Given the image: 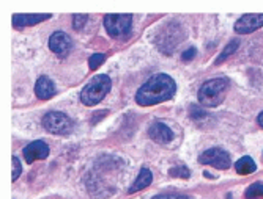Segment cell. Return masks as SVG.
I'll use <instances>...</instances> for the list:
<instances>
[{"label": "cell", "instance_id": "obj_1", "mask_svg": "<svg viewBox=\"0 0 263 199\" xmlns=\"http://www.w3.org/2000/svg\"><path fill=\"white\" fill-rule=\"evenodd\" d=\"M177 93L175 80L167 74H156L136 93V102L140 107H152L172 99Z\"/></svg>", "mask_w": 263, "mask_h": 199}, {"label": "cell", "instance_id": "obj_2", "mask_svg": "<svg viewBox=\"0 0 263 199\" xmlns=\"http://www.w3.org/2000/svg\"><path fill=\"white\" fill-rule=\"evenodd\" d=\"M229 88H230V80L226 77L206 80L199 90V94H197L199 102L206 108L218 107L226 99Z\"/></svg>", "mask_w": 263, "mask_h": 199}, {"label": "cell", "instance_id": "obj_3", "mask_svg": "<svg viewBox=\"0 0 263 199\" xmlns=\"http://www.w3.org/2000/svg\"><path fill=\"white\" fill-rule=\"evenodd\" d=\"M110 86H112V82H110L109 76H106V74H98V76H95L81 91L82 104L87 107H93V105L100 104L107 96V93L110 91Z\"/></svg>", "mask_w": 263, "mask_h": 199}, {"label": "cell", "instance_id": "obj_4", "mask_svg": "<svg viewBox=\"0 0 263 199\" xmlns=\"http://www.w3.org/2000/svg\"><path fill=\"white\" fill-rule=\"evenodd\" d=\"M183 39H184V35H183L181 27L178 24L172 22L164 26L162 30L156 35V46L161 52L172 54L175 51V47L178 46V42H181Z\"/></svg>", "mask_w": 263, "mask_h": 199}, {"label": "cell", "instance_id": "obj_5", "mask_svg": "<svg viewBox=\"0 0 263 199\" xmlns=\"http://www.w3.org/2000/svg\"><path fill=\"white\" fill-rule=\"evenodd\" d=\"M43 127L54 135H69L74 129V122L68 115L62 113V112H49L46 113L43 118Z\"/></svg>", "mask_w": 263, "mask_h": 199}, {"label": "cell", "instance_id": "obj_6", "mask_svg": "<svg viewBox=\"0 0 263 199\" xmlns=\"http://www.w3.org/2000/svg\"><path fill=\"white\" fill-rule=\"evenodd\" d=\"M104 27L112 38H125L131 33L133 16L131 14H106Z\"/></svg>", "mask_w": 263, "mask_h": 199}, {"label": "cell", "instance_id": "obj_7", "mask_svg": "<svg viewBox=\"0 0 263 199\" xmlns=\"http://www.w3.org/2000/svg\"><path fill=\"white\" fill-rule=\"evenodd\" d=\"M199 162L202 165H210L216 169H229L232 165L230 160V154L227 151H224L222 147H211L206 149L205 152H202L199 156Z\"/></svg>", "mask_w": 263, "mask_h": 199}, {"label": "cell", "instance_id": "obj_8", "mask_svg": "<svg viewBox=\"0 0 263 199\" xmlns=\"http://www.w3.org/2000/svg\"><path fill=\"white\" fill-rule=\"evenodd\" d=\"M263 27V14L255 13V14H245L240 17L235 24V32L240 35H249L258 29Z\"/></svg>", "mask_w": 263, "mask_h": 199}, {"label": "cell", "instance_id": "obj_9", "mask_svg": "<svg viewBox=\"0 0 263 199\" xmlns=\"http://www.w3.org/2000/svg\"><path fill=\"white\" fill-rule=\"evenodd\" d=\"M49 49L59 57H66L73 49V39L63 32H55L49 38Z\"/></svg>", "mask_w": 263, "mask_h": 199}, {"label": "cell", "instance_id": "obj_10", "mask_svg": "<svg viewBox=\"0 0 263 199\" xmlns=\"http://www.w3.org/2000/svg\"><path fill=\"white\" fill-rule=\"evenodd\" d=\"M22 156L27 163H33L36 160H44V159H47V156H49V146L41 140L32 141L30 144L24 147Z\"/></svg>", "mask_w": 263, "mask_h": 199}, {"label": "cell", "instance_id": "obj_11", "mask_svg": "<svg viewBox=\"0 0 263 199\" xmlns=\"http://www.w3.org/2000/svg\"><path fill=\"white\" fill-rule=\"evenodd\" d=\"M148 137L159 144H167L174 140V132L171 130V127H167V124L161 122V121H155L152 126L148 127Z\"/></svg>", "mask_w": 263, "mask_h": 199}, {"label": "cell", "instance_id": "obj_12", "mask_svg": "<svg viewBox=\"0 0 263 199\" xmlns=\"http://www.w3.org/2000/svg\"><path fill=\"white\" fill-rule=\"evenodd\" d=\"M35 94H36V97L44 99V101H46V99H51L55 94V85H54V82L49 77H47V76H41L36 80Z\"/></svg>", "mask_w": 263, "mask_h": 199}, {"label": "cell", "instance_id": "obj_13", "mask_svg": "<svg viewBox=\"0 0 263 199\" xmlns=\"http://www.w3.org/2000/svg\"><path fill=\"white\" fill-rule=\"evenodd\" d=\"M51 14H14L13 24L14 27H27V26H36V24L51 19Z\"/></svg>", "mask_w": 263, "mask_h": 199}, {"label": "cell", "instance_id": "obj_14", "mask_svg": "<svg viewBox=\"0 0 263 199\" xmlns=\"http://www.w3.org/2000/svg\"><path fill=\"white\" fill-rule=\"evenodd\" d=\"M152 181H153V174H152V171L147 169V168H142L140 172H139V176H137V179H136V181L133 182V185L129 187L128 193L133 194V193H137V191H140V190H143V188H147V187L152 184Z\"/></svg>", "mask_w": 263, "mask_h": 199}, {"label": "cell", "instance_id": "obj_15", "mask_svg": "<svg viewBox=\"0 0 263 199\" xmlns=\"http://www.w3.org/2000/svg\"><path fill=\"white\" fill-rule=\"evenodd\" d=\"M235 169H236L238 174H245V176H248V174L255 172L257 165H255V162L252 160V157L245 156V157H241L240 160H238V162L235 163Z\"/></svg>", "mask_w": 263, "mask_h": 199}, {"label": "cell", "instance_id": "obj_16", "mask_svg": "<svg viewBox=\"0 0 263 199\" xmlns=\"http://www.w3.org/2000/svg\"><path fill=\"white\" fill-rule=\"evenodd\" d=\"M238 46H240V41L238 39H233V41H230L227 46H226V49L222 51V54L218 57V60H216V64H221L229 55H232V54H235L236 52V49H238Z\"/></svg>", "mask_w": 263, "mask_h": 199}, {"label": "cell", "instance_id": "obj_17", "mask_svg": "<svg viewBox=\"0 0 263 199\" xmlns=\"http://www.w3.org/2000/svg\"><path fill=\"white\" fill-rule=\"evenodd\" d=\"M263 197V184L255 182L246 190V199H258Z\"/></svg>", "mask_w": 263, "mask_h": 199}, {"label": "cell", "instance_id": "obj_18", "mask_svg": "<svg viewBox=\"0 0 263 199\" xmlns=\"http://www.w3.org/2000/svg\"><path fill=\"white\" fill-rule=\"evenodd\" d=\"M106 61V55H103V54H95V55H91L90 57V60H88V66H90V69L91 71H97L103 63Z\"/></svg>", "mask_w": 263, "mask_h": 199}, {"label": "cell", "instance_id": "obj_19", "mask_svg": "<svg viewBox=\"0 0 263 199\" xmlns=\"http://www.w3.org/2000/svg\"><path fill=\"white\" fill-rule=\"evenodd\" d=\"M11 165H13V176H11V181L16 182V179H19L21 172H22V166H21V162L16 156H13L11 159Z\"/></svg>", "mask_w": 263, "mask_h": 199}, {"label": "cell", "instance_id": "obj_20", "mask_svg": "<svg viewBox=\"0 0 263 199\" xmlns=\"http://www.w3.org/2000/svg\"><path fill=\"white\" fill-rule=\"evenodd\" d=\"M87 19H88L87 14H74V16H73V27H74V30L84 29Z\"/></svg>", "mask_w": 263, "mask_h": 199}, {"label": "cell", "instance_id": "obj_21", "mask_svg": "<svg viewBox=\"0 0 263 199\" xmlns=\"http://www.w3.org/2000/svg\"><path fill=\"white\" fill-rule=\"evenodd\" d=\"M171 176L187 179V178H189V169H187V168H172V169H171Z\"/></svg>", "mask_w": 263, "mask_h": 199}, {"label": "cell", "instance_id": "obj_22", "mask_svg": "<svg viewBox=\"0 0 263 199\" xmlns=\"http://www.w3.org/2000/svg\"><path fill=\"white\" fill-rule=\"evenodd\" d=\"M196 55H197V49H196V47H189L186 52H183L181 58H183L184 61H189V60H193Z\"/></svg>", "mask_w": 263, "mask_h": 199}, {"label": "cell", "instance_id": "obj_23", "mask_svg": "<svg viewBox=\"0 0 263 199\" xmlns=\"http://www.w3.org/2000/svg\"><path fill=\"white\" fill-rule=\"evenodd\" d=\"M153 199H191V197L183 196V194H158Z\"/></svg>", "mask_w": 263, "mask_h": 199}, {"label": "cell", "instance_id": "obj_24", "mask_svg": "<svg viewBox=\"0 0 263 199\" xmlns=\"http://www.w3.org/2000/svg\"><path fill=\"white\" fill-rule=\"evenodd\" d=\"M257 122H258V126H260V127L263 129V112H261V113L258 115V118H257Z\"/></svg>", "mask_w": 263, "mask_h": 199}]
</instances>
